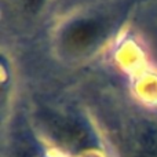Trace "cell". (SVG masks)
Returning a JSON list of instances; mask_svg holds the SVG:
<instances>
[{
    "label": "cell",
    "instance_id": "4",
    "mask_svg": "<svg viewBox=\"0 0 157 157\" xmlns=\"http://www.w3.org/2000/svg\"><path fill=\"white\" fill-rule=\"evenodd\" d=\"M41 2H43V0H26V4L30 10H36V8L41 4Z\"/></svg>",
    "mask_w": 157,
    "mask_h": 157
},
{
    "label": "cell",
    "instance_id": "2",
    "mask_svg": "<svg viewBox=\"0 0 157 157\" xmlns=\"http://www.w3.org/2000/svg\"><path fill=\"white\" fill-rule=\"evenodd\" d=\"M51 130L61 142L69 146H81L87 141V135L83 128L68 120H52Z\"/></svg>",
    "mask_w": 157,
    "mask_h": 157
},
{
    "label": "cell",
    "instance_id": "3",
    "mask_svg": "<svg viewBox=\"0 0 157 157\" xmlns=\"http://www.w3.org/2000/svg\"><path fill=\"white\" fill-rule=\"evenodd\" d=\"M132 157H157V130L144 128L135 139Z\"/></svg>",
    "mask_w": 157,
    "mask_h": 157
},
{
    "label": "cell",
    "instance_id": "1",
    "mask_svg": "<svg viewBox=\"0 0 157 157\" xmlns=\"http://www.w3.org/2000/svg\"><path fill=\"white\" fill-rule=\"evenodd\" d=\"M103 29L99 22L94 19H81L71 24L63 32V41L69 48L83 50L97 43Z\"/></svg>",
    "mask_w": 157,
    "mask_h": 157
}]
</instances>
